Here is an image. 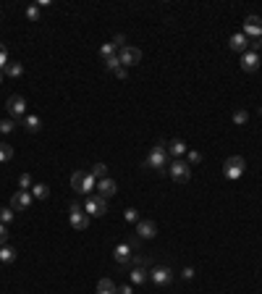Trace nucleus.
<instances>
[{"label":"nucleus","instance_id":"obj_25","mask_svg":"<svg viewBox=\"0 0 262 294\" xmlns=\"http://www.w3.org/2000/svg\"><path fill=\"white\" fill-rule=\"evenodd\" d=\"M100 55H102V58L107 60V58H113V55H118V48H116L113 42H105L102 48H100Z\"/></svg>","mask_w":262,"mask_h":294},{"label":"nucleus","instance_id":"obj_12","mask_svg":"<svg viewBox=\"0 0 262 294\" xmlns=\"http://www.w3.org/2000/svg\"><path fill=\"white\" fill-rule=\"evenodd\" d=\"M113 257H116L118 266H129L131 257H134V250L129 247V242H121V244L116 247V250H113Z\"/></svg>","mask_w":262,"mask_h":294},{"label":"nucleus","instance_id":"obj_22","mask_svg":"<svg viewBox=\"0 0 262 294\" xmlns=\"http://www.w3.org/2000/svg\"><path fill=\"white\" fill-rule=\"evenodd\" d=\"M29 192H32V197H34V200H48V194H50L48 184H34V187L29 189Z\"/></svg>","mask_w":262,"mask_h":294},{"label":"nucleus","instance_id":"obj_20","mask_svg":"<svg viewBox=\"0 0 262 294\" xmlns=\"http://www.w3.org/2000/svg\"><path fill=\"white\" fill-rule=\"evenodd\" d=\"M13 260H16V250L11 244H3L0 247V263H13Z\"/></svg>","mask_w":262,"mask_h":294},{"label":"nucleus","instance_id":"obj_8","mask_svg":"<svg viewBox=\"0 0 262 294\" xmlns=\"http://www.w3.org/2000/svg\"><path fill=\"white\" fill-rule=\"evenodd\" d=\"M149 281L155 284V286H168L173 281V271L171 268H165V266H155L149 271Z\"/></svg>","mask_w":262,"mask_h":294},{"label":"nucleus","instance_id":"obj_31","mask_svg":"<svg viewBox=\"0 0 262 294\" xmlns=\"http://www.w3.org/2000/svg\"><path fill=\"white\" fill-rule=\"evenodd\" d=\"M8 63H11V60H8V50H6V45H0V71H6Z\"/></svg>","mask_w":262,"mask_h":294},{"label":"nucleus","instance_id":"obj_13","mask_svg":"<svg viewBox=\"0 0 262 294\" xmlns=\"http://www.w3.org/2000/svg\"><path fill=\"white\" fill-rule=\"evenodd\" d=\"M228 48L234 50V53H239V55H244L246 50H249V40H246V35H244V32H236V35H231Z\"/></svg>","mask_w":262,"mask_h":294},{"label":"nucleus","instance_id":"obj_23","mask_svg":"<svg viewBox=\"0 0 262 294\" xmlns=\"http://www.w3.org/2000/svg\"><path fill=\"white\" fill-rule=\"evenodd\" d=\"M6 74L11 76V79H19V76L24 74V63H16V60H11L8 69H6Z\"/></svg>","mask_w":262,"mask_h":294},{"label":"nucleus","instance_id":"obj_3","mask_svg":"<svg viewBox=\"0 0 262 294\" xmlns=\"http://www.w3.org/2000/svg\"><path fill=\"white\" fill-rule=\"evenodd\" d=\"M244 171H246V160H244L241 155H231V158H226V163H223V176H226V179L236 181V179L244 176Z\"/></svg>","mask_w":262,"mask_h":294},{"label":"nucleus","instance_id":"obj_38","mask_svg":"<svg viewBox=\"0 0 262 294\" xmlns=\"http://www.w3.org/2000/svg\"><path fill=\"white\" fill-rule=\"evenodd\" d=\"M118 294H134L131 284H126V286H118Z\"/></svg>","mask_w":262,"mask_h":294},{"label":"nucleus","instance_id":"obj_6","mask_svg":"<svg viewBox=\"0 0 262 294\" xmlns=\"http://www.w3.org/2000/svg\"><path fill=\"white\" fill-rule=\"evenodd\" d=\"M168 174H171L173 181L186 184L192 179V168H189V163H183V160H173V163H168Z\"/></svg>","mask_w":262,"mask_h":294},{"label":"nucleus","instance_id":"obj_10","mask_svg":"<svg viewBox=\"0 0 262 294\" xmlns=\"http://www.w3.org/2000/svg\"><path fill=\"white\" fill-rule=\"evenodd\" d=\"M6 108H8V113H11L13 118H24V116H26V100H24L21 95H11V97L6 100Z\"/></svg>","mask_w":262,"mask_h":294},{"label":"nucleus","instance_id":"obj_40","mask_svg":"<svg viewBox=\"0 0 262 294\" xmlns=\"http://www.w3.org/2000/svg\"><path fill=\"white\" fill-rule=\"evenodd\" d=\"M126 74H129V69H123V66L116 71V76H118V79H126Z\"/></svg>","mask_w":262,"mask_h":294},{"label":"nucleus","instance_id":"obj_4","mask_svg":"<svg viewBox=\"0 0 262 294\" xmlns=\"http://www.w3.org/2000/svg\"><path fill=\"white\" fill-rule=\"evenodd\" d=\"M84 213L89 215V218H102V215L107 213V200H102L100 194H89L87 203H84Z\"/></svg>","mask_w":262,"mask_h":294},{"label":"nucleus","instance_id":"obj_34","mask_svg":"<svg viewBox=\"0 0 262 294\" xmlns=\"http://www.w3.org/2000/svg\"><path fill=\"white\" fill-rule=\"evenodd\" d=\"M105 69H107V71H118V69H121V60H118V55L107 58V60H105Z\"/></svg>","mask_w":262,"mask_h":294},{"label":"nucleus","instance_id":"obj_33","mask_svg":"<svg viewBox=\"0 0 262 294\" xmlns=\"http://www.w3.org/2000/svg\"><path fill=\"white\" fill-rule=\"evenodd\" d=\"M246 121H249V113H246V111H241V108H239V111L234 113V123H239V126H244Z\"/></svg>","mask_w":262,"mask_h":294},{"label":"nucleus","instance_id":"obj_7","mask_svg":"<svg viewBox=\"0 0 262 294\" xmlns=\"http://www.w3.org/2000/svg\"><path fill=\"white\" fill-rule=\"evenodd\" d=\"M118 60H121L123 69H131V66H136L142 60V50L134 48V45H126V48L118 50Z\"/></svg>","mask_w":262,"mask_h":294},{"label":"nucleus","instance_id":"obj_32","mask_svg":"<svg viewBox=\"0 0 262 294\" xmlns=\"http://www.w3.org/2000/svg\"><path fill=\"white\" fill-rule=\"evenodd\" d=\"M26 19L29 21H40V6H26Z\"/></svg>","mask_w":262,"mask_h":294},{"label":"nucleus","instance_id":"obj_5","mask_svg":"<svg viewBox=\"0 0 262 294\" xmlns=\"http://www.w3.org/2000/svg\"><path fill=\"white\" fill-rule=\"evenodd\" d=\"M68 221H71V226H73L76 231H84V228L89 226V215L84 213V208H82L79 203H71V205H68Z\"/></svg>","mask_w":262,"mask_h":294},{"label":"nucleus","instance_id":"obj_14","mask_svg":"<svg viewBox=\"0 0 262 294\" xmlns=\"http://www.w3.org/2000/svg\"><path fill=\"white\" fill-rule=\"evenodd\" d=\"M241 69H244L246 74H254V71L259 69V55H257L254 50H246V53L241 55Z\"/></svg>","mask_w":262,"mask_h":294},{"label":"nucleus","instance_id":"obj_30","mask_svg":"<svg viewBox=\"0 0 262 294\" xmlns=\"http://www.w3.org/2000/svg\"><path fill=\"white\" fill-rule=\"evenodd\" d=\"M19 187L29 192V189L34 187V181H32V176H29V174H21V176H19Z\"/></svg>","mask_w":262,"mask_h":294},{"label":"nucleus","instance_id":"obj_11","mask_svg":"<svg viewBox=\"0 0 262 294\" xmlns=\"http://www.w3.org/2000/svg\"><path fill=\"white\" fill-rule=\"evenodd\" d=\"M32 192H26V189H19L16 194H13L11 197V208L13 210H29V208H32Z\"/></svg>","mask_w":262,"mask_h":294},{"label":"nucleus","instance_id":"obj_19","mask_svg":"<svg viewBox=\"0 0 262 294\" xmlns=\"http://www.w3.org/2000/svg\"><path fill=\"white\" fill-rule=\"evenodd\" d=\"M95 294H118V286L110 281V278H100V284H97V291Z\"/></svg>","mask_w":262,"mask_h":294},{"label":"nucleus","instance_id":"obj_15","mask_svg":"<svg viewBox=\"0 0 262 294\" xmlns=\"http://www.w3.org/2000/svg\"><path fill=\"white\" fill-rule=\"evenodd\" d=\"M155 234H158L155 221H139L136 223V237L139 239H155Z\"/></svg>","mask_w":262,"mask_h":294},{"label":"nucleus","instance_id":"obj_18","mask_svg":"<svg viewBox=\"0 0 262 294\" xmlns=\"http://www.w3.org/2000/svg\"><path fill=\"white\" fill-rule=\"evenodd\" d=\"M168 152H171V155H186L189 147L183 139H173V142H168Z\"/></svg>","mask_w":262,"mask_h":294},{"label":"nucleus","instance_id":"obj_41","mask_svg":"<svg viewBox=\"0 0 262 294\" xmlns=\"http://www.w3.org/2000/svg\"><path fill=\"white\" fill-rule=\"evenodd\" d=\"M0 84H3V71H0Z\"/></svg>","mask_w":262,"mask_h":294},{"label":"nucleus","instance_id":"obj_39","mask_svg":"<svg viewBox=\"0 0 262 294\" xmlns=\"http://www.w3.org/2000/svg\"><path fill=\"white\" fill-rule=\"evenodd\" d=\"M181 276L189 281V278H194V268H183V273H181Z\"/></svg>","mask_w":262,"mask_h":294},{"label":"nucleus","instance_id":"obj_27","mask_svg":"<svg viewBox=\"0 0 262 294\" xmlns=\"http://www.w3.org/2000/svg\"><path fill=\"white\" fill-rule=\"evenodd\" d=\"M123 218H126L129 223H139L142 218H139V210H136V208H126V210H123Z\"/></svg>","mask_w":262,"mask_h":294},{"label":"nucleus","instance_id":"obj_28","mask_svg":"<svg viewBox=\"0 0 262 294\" xmlns=\"http://www.w3.org/2000/svg\"><path fill=\"white\" fill-rule=\"evenodd\" d=\"M13 129H16V121H13V118H3V121H0V134H11Z\"/></svg>","mask_w":262,"mask_h":294},{"label":"nucleus","instance_id":"obj_24","mask_svg":"<svg viewBox=\"0 0 262 294\" xmlns=\"http://www.w3.org/2000/svg\"><path fill=\"white\" fill-rule=\"evenodd\" d=\"M89 174L95 176V179H107V166L105 163H95V166L89 168Z\"/></svg>","mask_w":262,"mask_h":294},{"label":"nucleus","instance_id":"obj_1","mask_svg":"<svg viewBox=\"0 0 262 294\" xmlns=\"http://www.w3.org/2000/svg\"><path fill=\"white\" fill-rule=\"evenodd\" d=\"M144 166L152 168V171H158V174L168 171V145H165V142H158L155 147H152V152H149V158H147Z\"/></svg>","mask_w":262,"mask_h":294},{"label":"nucleus","instance_id":"obj_26","mask_svg":"<svg viewBox=\"0 0 262 294\" xmlns=\"http://www.w3.org/2000/svg\"><path fill=\"white\" fill-rule=\"evenodd\" d=\"M13 158V147L6 145V142H0V163H8Z\"/></svg>","mask_w":262,"mask_h":294},{"label":"nucleus","instance_id":"obj_9","mask_svg":"<svg viewBox=\"0 0 262 294\" xmlns=\"http://www.w3.org/2000/svg\"><path fill=\"white\" fill-rule=\"evenodd\" d=\"M244 35H246V40L254 42V40L262 35V19L254 16V13H252V16H246V19H244Z\"/></svg>","mask_w":262,"mask_h":294},{"label":"nucleus","instance_id":"obj_2","mask_svg":"<svg viewBox=\"0 0 262 294\" xmlns=\"http://www.w3.org/2000/svg\"><path fill=\"white\" fill-rule=\"evenodd\" d=\"M71 189L89 197V194H92V189H97V179L92 176L89 171H76V174L71 176Z\"/></svg>","mask_w":262,"mask_h":294},{"label":"nucleus","instance_id":"obj_35","mask_svg":"<svg viewBox=\"0 0 262 294\" xmlns=\"http://www.w3.org/2000/svg\"><path fill=\"white\" fill-rule=\"evenodd\" d=\"M186 158H189V163H192V166H197V163H202V152L189 150V152H186Z\"/></svg>","mask_w":262,"mask_h":294},{"label":"nucleus","instance_id":"obj_21","mask_svg":"<svg viewBox=\"0 0 262 294\" xmlns=\"http://www.w3.org/2000/svg\"><path fill=\"white\" fill-rule=\"evenodd\" d=\"M21 123L26 126V132H32V134H34V132H40V126H42L37 116H24V118H21Z\"/></svg>","mask_w":262,"mask_h":294},{"label":"nucleus","instance_id":"obj_29","mask_svg":"<svg viewBox=\"0 0 262 294\" xmlns=\"http://www.w3.org/2000/svg\"><path fill=\"white\" fill-rule=\"evenodd\" d=\"M13 215H16V213H13V208H3V210H0V223L8 226L13 221Z\"/></svg>","mask_w":262,"mask_h":294},{"label":"nucleus","instance_id":"obj_16","mask_svg":"<svg viewBox=\"0 0 262 294\" xmlns=\"http://www.w3.org/2000/svg\"><path fill=\"white\" fill-rule=\"evenodd\" d=\"M97 189H100L97 194H100L102 200H107V197H113V194H116L118 187H116V181H113V179H100V181H97Z\"/></svg>","mask_w":262,"mask_h":294},{"label":"nucleus","instance_id":"obj_17","mask_svg":"<svg viewBox=\"0 0 262 294\" xmlns=\"http://www.w3.org/2000/svg\"><path fill=\"white\" fill-rule=\"evenodd\" d=\"M147 281H149V271L142 268V266H134V268H131V284H134V286H142V284H147Z\"/></svg>","mask_w":262,"mask_h":294},{"label":"nucleus","instance_id":"obj_36","mask_svg":"<svg viewBox=\"0 0 262 294\" xmlns=\"http://www.w3.org/2000/svg\"><path fill=\"white\" fill-rule=\"evenodd\" d=\"M6 242H8V228H6L3 223H0V247H3Z\"/></svg>","mask_w":262,"mask_h":294},{"label":"nucleus","instance_id":"obj_37","mask_svg":"<svg viewBox=\"0 0 262 294\" xmlns=\"http://www.w3.org/2000/svg\"><path fill=\"white\" fill-rule=\"evenodd\" d=\"M249 45H252V50H254V53H257V50H262V35H259L254 42H249Z\"/></svg>","mask_w":262,"mask_h":294}]
</instances>
